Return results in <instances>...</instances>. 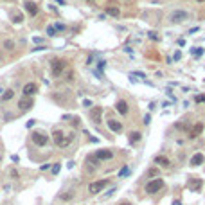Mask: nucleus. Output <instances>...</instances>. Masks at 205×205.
<instances>
[{
  "label": "nucleus",
  "mask_w": 205,
  "mask_h": 205,
  "mask_svg": "<svg viewBox=\"0 0 205 205\" xmlns=\"http://www.w3.org/2000/svg\"><path fill=\"white\" fill-rule=\"evenodd\" d=\"M74 135L72 131L70 133H63L61 131V129H56V131L52 133V139H54V144H56L58 148H67L68 144H70V142L74 140Z\"/></svg>",
  "instance_id": "obj_1"
},
{
  "label": "nucleus",
  "mask_w": 205,
  "mask_h": 205,
  "mask_svg": "<svg viewBox=\"0 0 205 205\" xmlns=\"http://www.w3.org/2000/svg\"><path fill=\"white\" fill-rule=\"evenodd\" d=\"M65 68H67V61H65V59H59V58L52 59V63H51V72H52L54 78H59L61 74H63Z\"/></svg>",
  "instance_id": "obj_2"
},
{
  "label": "nucleus",
  "mask_w": 205,
  "mask_h": 205,
  "mask_svg": "<svg viewBox=\"0 0 205 205\" xmlns=\"http://www.w3.org/2000/svg\"><path fill=\"white\" fill-rule=\"evenodd\" d=\"M164 189V180L162 178H153V180H149L146 183V193L148 194H155V193H158V191Z\"/></svg>",
  "instance_id": "obj_3"
},
{
  "label": "nucleus",
  "mask_w": 205,
  "mask_h": 205,
  "mask_svg": "<svg viewBox=\"0 0 205 205\" xmlns=\"http://www.w3.org/2000/svg\"><path fill=\"white\" fill-rule=\"evenodd\" d=\"M108 183H110V180H108V178H102V180H97V182H92L90 185H88V193H90V194H97V193H101V191L108 185Z\"/></svg>",
  "instance_id": "obj_4"
},
{
  "label": "nucleus",
  "mask_w": 205,
  "mask_h": 205,
  "mask_svg": "<svg viewBox=\"0 0 205 205\" xmlns=\"http://www.w3.org/2000/svg\"><path fill=\"white\" fill-rule=\"evenodd\" d=\"M31 139H32V142H34L36 146L42 148V146H45L47 142H49V135H45L43 131H34V133L31 135Z\"/></svg>",
  "instance_id": "obj_5"
},
{
  "label": "nucleus",
  "mask_w": 205,
  "mask_h": 205,
  "mask_svg": "<svg viewBox=\"0 0 205 205\" xmlns=\"http://www.w3.org/2000/svg\"><path fill=\"white\" fill-rule=\"evenodd\" d=\"M169 20L173 24H182V22H185V20H187V13L183 11V9L173 11V13H171V16H169Z\"/></svg>",
  "instance_id": "obj_6"
},
{
  "label": "nucleus",
  "mask_w": 205,
  "mask_h": 205,
  "mask_svg": "<svg viewBox=\"0 0 205 205\" xmlns=\"http://www.w3.org/2000/svg\"><path fill=\"white\" fill-rule=\"evenodd\" d=\"M94 156H95L99 162H102V160H112V158H113V151H112V149H97V151L94 153Z\"/></svg>",
  "instance_id": "obj_7"
},
{
  "label": "nucleus",
  "mask_w": 205,
  "mask_h": 205,
  "mask_svg": "<svg viewBox=\"0 0 205 205\" xmlns=\"http://www.w3.org/2000/svg\"><path fill=\"white\" fill-rule=\"evenodd\" d=\"M187 187L193 191V193H200V189L203 187V180H202V178H196V176H191Z\"/></svg>",
  "instance_id": "obj_8"
},
{
  "label": "nucleus",
  "mask_w": 205,
  "mask_h": 205,
  "mask_svg": "<svg viewBox=\"0 0 205 205\" xmlns=\"http://www.w3.org/2000/svg\"><path fill=\"white\" fill-rule=\"evenodd\" d=\"M101 115H102V108L95 106L90 110V119L94 121V124H101Z\"/></svg>",
  "instance_id": "obj_9"
},
{
  "label": "nucleus",
  "mask_w": 205,
  "mask_h": 205,
  "mask_svg": "<svg viewBox=\"0 0 205 205\" xmlns=\"http://www.w3.org/2000/svg\"><path fill=\"white\" fill-rule=\"evenodd\" d=\"M115 110H117L121 115H128V112H129V106H128V102H126L124 99H119L117 102H115Z\"/></svg>",
  "instance_id": "obj_10"
},
{
  "label": "nucleus",
  "mask_w": 205,
  "mask_h": 205,
  "mask_svg": "<svg viewBox=\"0 0 205 205\" xmlns=\"http://www.w3.org/2000/svg\"><path fill=\"white\" fill-rule=\"evenodd\" d=\"M106 124H108V128H110L113 133H121V131H122V122H121V121L108 119V121H106Z\"/></svg>",
  "instance_id": "obj_11"
},
{
  "label": "nucleus",
  "mask_w": 205,
  "mask_h": 205,
  "mask_svg": "<svg viewBox=\"0 0 205 205\" xmlns=\"http://www.w3.org/2000/svg\"><path fill=\"white\" fill-rule=\"evenodd\" d=\"M32 105H34L32 97H25V99H22L18 102V108H20V112H27V110H31Z\"/></svg>",
  "instance_id": "obj_12"
},
{
  "label": "nucleus",
  "mask_w": 205,
  "mask_h": 205,
  "mask_svg": "<svg viewBox=\"0 0 205 205\" xmlns=\"http://www.w3.org/2000/svg\"><path fill=\"white\" fill-rule=\"evenodd\" d=\"M24 5H25V9H27V13H29L31 16H36V15H38V11H40L38 4H34V2H31V0H27Z\"/></svg>",
  "instance_id": "obj_13"
},
{
  "label": "nucleus",
  "mask_w": 205,
  "mask_h": 205,
  "mask_svg": "<svg viewBox=\"0 0 205 205\" xmlns=\"http://www.w3.org/2000/svg\"><path fill=\"white\" fill-rule=\"evenodd\" d=\"M202 129H203V124L202 122H196V124L189 129V139H196V137L202 133Z\"/></svg>",
  "instance_id": "obj_14"
},
{
  "label": "nucleus",
  "mask_w": 205,
  "mask_h": 205,
  "mask_svg": "<svg viewBox=\"0 0 205 205\" xmlns=\"http://www.w3.org/2000/svg\"><path fill=\"white\" fill-rule=\"evenodd\" d=\"M203 160H205V156H203V153H194L193 156H191V166L193 167H196V166H202L203 164Z\"/></svg>",
  "instance_id": "obj_15"
},
{
  "label": "nucleus",
  "mask_w": 205,
  "mask_h": 205,
  "mask_svg": "<svg viewBox=\"0 0 205 205\" xmlns=\"http://www.w3.org/2000/svg\"><path fill=\"white\" fill-rule=\"evenodd\" d=\"M36 90H38V86L36 85H34V83H27L25 86H24V95H25V97H31V95H34V94H36Z\"/></svg>",
  "instance_id": "obj_16"
},
{
  "label": "nucleus",
  "mask_w": 205,
  "mask_h": 205,
  "mask_svg": "<svg viewBox=\"0 0 205 205\" xmlns=\"http://www.w3.org/2000/svg\"><path fill=\"white\" fill-rule=\"evenodd\" d=\"M153 162H155V164H158L160 167H169V166H171L169 158H167V156H164V155H158V156H155V158H153Z\"/></svg>",
  "instance_id": "obj_17"
},
{
  "label": "nucleus",
  "mask_w": 205,
  "mask_h": 205,
  "mask_svg": "<svg viewBox=\"0 0 205 205\" xmlns=\"http://www.w3.org/2000/svg\"><path fill=\"white\" fill-rule=\"evenodd\" d=\"M140 137H142V133L140 131H131L128 135V140H129V144H137V142L140 140Z\"/></svg>",
  "instance_id": "obj_18"
},
{
  "label": "nucleus",
  "mask_w": 205,
  "mask_h": 205,
  "mask_svg": "<svg viewBox=\"0 0 205 205\" xmlns=\"http://www.w3.org/2000/svg\"><path fill=\"white\" fill-rule=\"evenodd\" d=\"M106 15L119 16V15H121V11H119V7H113V5H110V7H106Z\"/></svg>",
  "instance_id": "obj_19"
},
{
  "label": "nucleus",
  "mask_w": 205,
  "mask_h": 205,
  "mask_svg": "<svg viewBox=\"0 0 205 205\" xmlns=\"http://www.w3.org/2000/svg\"><path fill=\"white\" fill-rule=\"evenodd\" d=\"M22 22H24V15H22V13L13 15V24H22Z\"/></svg>",
  "instance_id": "obj_20"
},
{
  "label": "nucleus",
  "mask_w": 205,
  "mask_h": 205,
  "mask_svg": "<svg viewBox=\"0 0 205 205\" xmlns=\"http://www.w3.org/2000/svg\"><path fill=\"white\" fill-rule=\"evenodd\" d=\"M128 175H129V167H128V166H124V167L119 171V178H124V176H128Z\"/></svg>",
  "instance_id": "obj_21"
},
{
  "label": "nucleus",
  "mask_w": 205,
  "mask_h": 205,
  "mask_svg": "<svg viewBox=\"0 0 205 205\" xmlns=\"http://www.w3.org/2000/svg\"><path fill=\"white\" fill-rule=\"evenodd\" d=\"M56 27H54V25H49V27H47V34H49V36H56Z\"/></svg>",
  "instance_id": "obj_22"
},
{
  "label": "nucleus",
  "mask_w": 205,
  "mask_h": 205,
  "mask_svg": "<svg viewBox=\"0 0 205 205\" xmlns=\"http://www.w3.org/2000/svg\"><path fill=\"white\" fill-rule=\"evenodd\" d=\"M148 36L151 38V40H155V42H158V40H160V36H158V32H155V31H149V32H148Z\"/></svg>",
  "instance_id": "obj_23"
},
{
  "label": "nucleus",
  "mask_w": 205,
  "mask_h": 205,
  "mask_svg": "<svg viewBox=\"0 0 205 205\" xmlns=\"http://www.w3.org/2000/svg\"><path fill=\"white\" fill-rule=\"evenodd\" d=\"M4 47H5V49H7V51H13V49H15V43H13L11 40H5V43H4Z\"/></svg>",
  "instance_id": "obj_24"
},
{
  "label": "nucleus",
  "mask_w": 205,
  "mask_h": 205,
  "mask_svg": "<svg viewBox=\"0 0 205 205\" xmlns=\"http://www.w3.org/2000/svg\"><path fill=\"white\" fill-rule=\"evenodd\" d=\"M191 52H193L194 56H202V54H203V49H202V47H194V49L191 51Z\"/></svg>",
  "instance_id": "obj_25"
},
{
  "label": "nucleus",
  "mask_w": 205,
  "mask_h": 205,
  "mask_svg": "<svg viewBox=\"0 0 205 205\" xmlns=\"http://www.w3.org/2000/svg\"><path fill=\"white\" fill-rule=\"evenodd\" d=\"M59 167H61V164L58 162V164H54V166H52V175H58L59 173Z\"/></svg>",
  "instance_id": "obj_26"
},
{
  "label": "nucleus",
  "mask_w": 205,
  "mask_h": 205,
  "mask_svg": "<svg viewBox=\"0 0 205 205\" xmlns=\"http://www.w3.org/2000/svg\"><path fill=\"white\" fill-rule=\"evenodd\" d=\"M13 95H15V92H13V90H7V92L4 94V99H5V101H9V99L13 97Z\"/></svg>",
  "instance_id": "obj_27"
},
{
  "label": "nucleus",
  "mask_w": 205,
  "mask_h": 205,
  "mask_svg": "<svg viewBox=\"0 0 205 205\" xmlns=\"http://www.w3.org/2000/svg\"><path fill=\"white\" fill-rule=\"evenodd\" d=\"M187 122H176V128H178V129H187Z\"/></svg>",
  "instance_id": "obj_28"
},
{
  "label": "nucleus",
  "mask_w": 205,
  "mask_h": 205,
  "mask_svg": "<svg viewBox=\"0 0 205 205\" xmlns=\"http://www.w3.org/2000/svg\"><path fill=\"white\" fill-rule=\"evenodd\" d=\"M194 101H196V102H205V94H203V95H196Z\"/></svg>",
  "instance_id": "obj_29"
},
{
  "label": "nucleus",
  "mask_w": 205,
  "mask_h": 205,
  "mask_svg": "<svg viewBox=\"0 0 205 205\" xmlns=\"http://www.w3.org/2000/svg\"><path fill=\"white\" fill-rule=\"evenodd\" d=\"M149 122H151V115L146 113V115H144V124H149Z\"/></svg>",
  "instance_id": "obj_30"
},
{
  "label": "nucleus",
  "mask_w": 205,
  "mask_h": 205,
  "mask_svg": "<svg viewBox=\"0 0 205 205\" xmlns=\"http://www.w3.org/2000/svg\"><path fill=\"white\" fill-rule=\"evenodd\" d=\"M180 58H182V52H180V51H176V52H175V56H173V59H175V61H178Z\"/></svg>",
  "instance_id": "obj_31"
},
{
  "label": "nucleus",
  "mask_w": 205,
  "mask_h": 205,
  "mask_svg": "<svg viewBox=\"0 0 205 205\" xmlns=\"http://www.w3.org/2000/svg\"><path fill=\"white\" fill-rule=\"evenodd\" d=\"M83 106L90 108V106H92V101H90V99H83Z\"/></svg>",
  "instance_id": "obj_32"
},
{
  "label": "nucleus",
  "mask_w": 205,
  "mask_h": 205,
  "mask_svg": "<svg viewBox=\"0 0 205 205\" xmlns=\"http://www.w3.org/2000/svg\"><path fill=\"white\" fill-rule=\"evenodd\" d=\"M72 196H74L72 193H68V194H61V200H70Z\"/></svg>",
  "instance_id": "obj_33"
},
{
  "label": "nucleus",
  "mask_w": 205,
  "mask_h": 205,
  "mask_svg": "<svg viewBox=\"0 0 205 205\" xmlns=\"http://www.w3.org/2000/svg\"><path fill=\"white\" fill-rule=\"evenodd\" d=\"M54 27H56V31H65V25L63 24H56Z\"/></svg>",
  "instance_id": "obj_34"
},
{
  "label": "nucleus",
  "mask_w": 205,
  "mask_h": 205,
  "mask_svg": "<svg viewBox=\"0 0 205 205\" xmlns=\"http://www.w3.org/2000/svg\"><path fill=\"white\" fill-rule=\"evenodd\" d=\"M131 76H139V78H146L144 72H131Z\"/></svg>",
  "instance_id": "obj_35"
},
{
  "label": "nucleus",
  "mask_w": 205,
  "mask_h": 205,
  "mask_svg": "<svg viewBox=\"0 0 205 205\" xmlns=\"http://www.w3.org/2000/svg\"><path fill=\"white\" fill-rule=\"evenodd\" d=\"M45 49H47V47H45V45H38V47H34V49H32V51H36V52H38V51H45Z\"/></svg>",
  "instance_id": "obj_36"
},
{
  "label": "nucleus",
  "mask_w": 205,
  "mask_h": 205,
  "mask_svg": "<svg viewBox=\"0 0 205 205\" xmlns=\"http://www.w3.org/2000/svg\"><path fill=\"white\" fill-rule=\"evenodd\" d=\"M34 122H36V121H34V119H31V121H27V128H32V126H34Z\"/></svg>",
  "instance_id": "obj_37"
},
{
  "label": "nucleus",
  "mask_w": 205,
  "mask_h": 205,
  "mask_svg": "<svg viewBox=\"0 0 205 205\" xmlns=\"http://www.w3.org/2000/svg\"><path fill=\"white\" fill-rule=\"evenodd\" d=\"M113 193H115V187H112V189H110V191H108V193H106V196H112V194H113Z\"/></svg>",
  "instance_id": "obj_38"
},
{
  "label": "nucleus",
  "mask_w": 205,
  "mask_h": 205,
  "mask_svg": "<svg viewBox=\"0 0 205 205\" xmlns=\"http://www.w3.org/2000/svg\"><path fill=\"white\" fill-rule=\"evenodd\" d=\"M11 176H13V178H18V173H16V171H15V169H13V171H11Z\"/></svg>",
  "instance_id": "obj_39"
},
{
  "label": "nucleus",
  "mask_w": 205,
  "mask_h": 205,
  "mask_svg": "<svg viewBox=\"0 0 205 205\" xmlns=\"http://www.w3.org/2000/svg\"><path fill=\"white\" fill-rule=\"evenodd\" d=\"M119 205H133V203H129V202H126V200H124V202H121Z\"/></svg>",
  "instance_id": "obj_40"
},
{
  "label": "nucleus",
  "mask_w": 205,
  "mask_h": 205,
  "mask_svg": "<svg viewBox=\"0 0 205 205\" xmlns=\"http://www.w3.org/2000/svg\"><path fill=\"white\" fill-rule=\"evenodd\" d=\"M173 205H182V202H180V200H175V202H173Z\"/></svg>",
  "instance_id": "obj_41"
},
{
  "label": "nucleus",
  "mask_w": 205,
  "mask_h": 205,
  "mask_svg": "<svg viewBox=\"0 0 205 205\" xmlns=\"http://www.w3.org/2000/svg\"><path fill=\"white\" fill-rule=\"evenodd\" d=\"M56 2H58L59 5H65V0H56Z\"/></svg>",
  "instance_id": "obj_42"
},
{
  "label": "nucleus",
  "mask_w": 205,
  "mask_h": 205,
  "mask_svg": "<svg viewBox=\"0 0 205 205\" xmlns=\"http://www.w3.org/2000/svg\"><path fill=\"white\" fill-rule=\"evenodd\" d=\"M198 2H205V0H198Z\"/></svg>",
  "instance_id": "obj_43"
},
{
  "label": "nucleus",
  "mask_w": 205,
  "mask_h": 205,
  "mask_svg": "<svg viewBox=\"0 0 205 205\" xmlns=\"http://www.w3.org/2000/svg\"><path fill=\"white\" fill-rule=\"evenodd\" d=\"M0 160H2V156H0Z\"/></svg>",
  "instance_id": "obj_44"
}]
</instances>
